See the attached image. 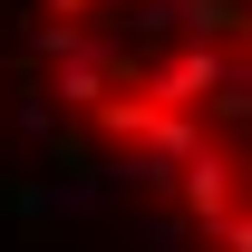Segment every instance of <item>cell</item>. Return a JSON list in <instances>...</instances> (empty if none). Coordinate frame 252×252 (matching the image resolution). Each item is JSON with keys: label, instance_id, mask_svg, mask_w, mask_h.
<instances>
[{"label": "cell", "instance_id": "obj_1", "mask_svg": "<svg viewBox=\"0 0 252 252\" xmlns=\"http://www.w3.org/2000/svg\"><path fill=\"white\" fill-rule=\"evenodd\" d=\"M185 39L156 68H126L88 20H39L59 97L175 185L214 252H252V0H175Z\"/></svg>", "mask_w": 252, "mask_h": 252}]
</instances>
